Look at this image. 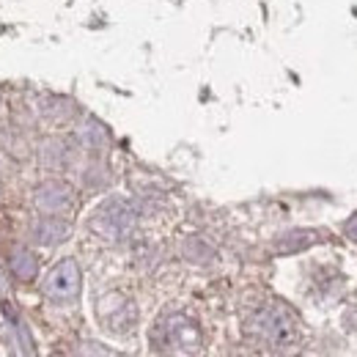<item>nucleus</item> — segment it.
I'll use <instances>...</instances> for the list:
<instances>
[{"label": "nucleus", "instance_id": "f257e3e1", "mask_svg": "<svg viewBox=\"0 0 357 357\" xmlns=\"http://www.w3.org/2000/svg\"><path fill=\"white\" fill-rule=\"evenodd\" d=\"M162 344L160 349L171 357H192L195 347H198V330L195 324L184 321V319H174L162 327Z\"/></svg>", "mask_w": 357, "mask_h": 357}, {"label": "nucleus", "instance_id": "7ed1b4c3", "mask_svg": "<svg viewBox=\"0 0 357 357\" xmlns=\"http://www.w3.org/2000/svg\"><path fill=\"white\" fill-rule=\"evenodd\" d=\"M11 269H14L20 278H31L33 269H36V264H33V259H31L25 250H17L14 259H11Z\"/></svg>", "mask_w": 357, "mask_h": 357}, {"label": "nucleus", "instance_id": "f03ea898", "mask_svg": "<svg viewBox=\"0 0 357 357\" xmlns=\"http://www.w3.org/2000/svg\"><path fill=\"white\" fill-rule=\"evenodd\" d=\"M75 291H77V267L72 261H66V264H61V267H55L50 272V278H47V294L50 297L66 300Z\"/></svg>", "mask_w": 357, "mask_h": 357}]
</instances>
